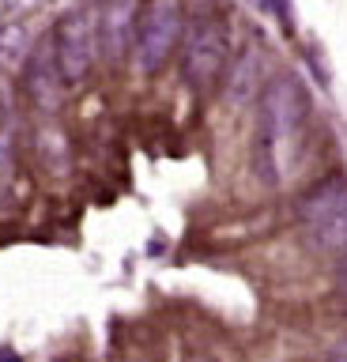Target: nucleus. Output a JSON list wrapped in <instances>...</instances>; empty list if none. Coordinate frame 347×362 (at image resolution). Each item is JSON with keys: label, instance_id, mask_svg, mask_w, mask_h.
<instances>
[{"label": "nucleus", "instance_id": "obj_5", "mask_svg": "<svg viewBox=\"0 0 347 362\" xmlns=\"http://www.w3.org/2000/svg\"><path fill=\"white\" fill-rule=\"evenodd\" d=\"M227 68V27L216 19H204L189 30L185 57H182V76L193 90L216 87V79Z\"/></svg>", "mask_w": 347, "mask_h": 362}, {"label": "nucleus", "instance_id": "obj_8", "mask_svg": "<svg viewBox=\"0 0 347 362\" xmlns=\"http://www.w3.org/2000/svg\"><path fill=\"white\" fill-rule=\"evenodd\" d=\"M261 76H264V49H257V45H245V49L230 61L227 68V102L230 106H245V102L257 98V90H261Z\"/></svg>", "mask_w": 347, "mask_h": 362}, {"label": "nucleus", "instance_id": "obj_7", "mask_svg": "<svg viewBox=\"0 0 347 362\" xmlns=\"http://www.w3.org/2000/svg\"><path fill=\"white\" fill-rule=\"evenodd\" d=\"M64 72L57 64V49L53 42H42L27 61V72H23V87H27V98L35 102L42 113H57L61 102H64Z\"/></svg>", "mask_w": 347, "mask_h": 362}, {"label": "nucleus", "instance_id": "obj_10", "mask_svg": "<svg viewBox=\"0 0 347 362\" xmlns=\"http://www.w3.org/2000/svg\"><path fill=\"white\" fill-rule=\"evenodd\" d=\"M324 362H347V336H343L340 344H336V347L329 351V358H324Z\"/></svg>", "mask_w": 347, "mask_h": 362}, {"label": "nucleus", "instance_id": "obj_12", "mask_svg": "<svg viewBox=\"0 0 347 362\" xmlns=\"http://www.w3.org/2000/svg\"><path fill=\"white\" fill-rule=\"evenodd\" d=\"M193 362H200V358H193Z\"/></svg>", "mask_w": 347, "mask_h": 362}, {"label": "nucleus", "instance_id": "obj_11", "mask_svg": "<svg viewBox=\"0 0 347 362\" xmlns=\"http://www.w3.org/2000/svg\"><path fill=\"white\" fill-rule=\"evenodd\" d=\"M340 291H343V298H347V260L340 264Z\"/></svg>", "mask_w": 347, "mask_h": 362}, {"label": "nucleus", "instance_id": "obj_3", "mask_svg": "<svg viewBox=\"0 0 347 362\" xmlns=\"http://www.w3.org/2000/svg\"><path fill=\"white\" fill-rule=\"evenodd\" d=\"M182 30H185V23H182V4H177V0H151V4L140 11L136 68L143 76H155L166 61H170Z\"/></svg>", "mask_w": 347, "mask_h": 362}, {"label": "nucleus", "instance_id": "obj_1", "mask_svg": "<svg viewBox=\"0 0 347 362\" xmlns=\"http://www.w3.org/2000/svg\"><path fill=\"white\" fill-rule=\"evenodd\" d=\"M310 129V95L295 76H279L261 90L253 136V166L264 185H283L295 174Z\"/></svg>", "mask_w": 347, "mask_h": 362}, {"label": "nucleus", "instance_id": "obj_9", "mask_svg": "<svg viewBox=\"0 0 347 362\" xmlns=\"http://www.w3.org/2000/svg\"><path fill=\"white\" fill-rule=\"evenodd\" d=\"M12 181H16V155H12V140L0 132V211L8 208L12 197Z\"/></svg>", "mask_w": 347, "mask_h": 362}, {"label": "nucleus", "instance_id": "obj_4", "mask_svg": "<svg viewBox=\"0 0 347 362\" xmlns=\"http://www.w3.org/2000/svg\"><path fill=\"white\" fill-rule=\"evenodd\" d=\"M53 49H57V64L69 83H83L95 68V53H98V27L95 16L87 8L69 11L57 30H53Z\"/></svg>", "mask_w": 347, "mask_h": 362}, {"label": "nucleus", "instance_id": "obj_6", "mask_svg": "<svg viewBox=\"0 0 347 362\" xmlns=\"http://www.w3.org/2000/svg\"><path fill=\"white\" fill-rule=\"evenodd\" d=\"M98 45H102L106 61H121L129 45H136V27H140V0H98Z\"/></svg>", "mask_w": 347, "mask_h": 362}, {"label": "nucleus", "instance_id": "obj_2", "mask_svg": "<svg viewBox=\"0 0 347 362\" xmlns=\"http://www.w3.org/2000/svg\"><path fill=\"white\" fill-rule=\"evenodd\" d=\"M302 230L321 253H347V181L324 177L298 200Z\"/></svg>", "mask_w": 347, "mask_h": 362}]
</instances>
